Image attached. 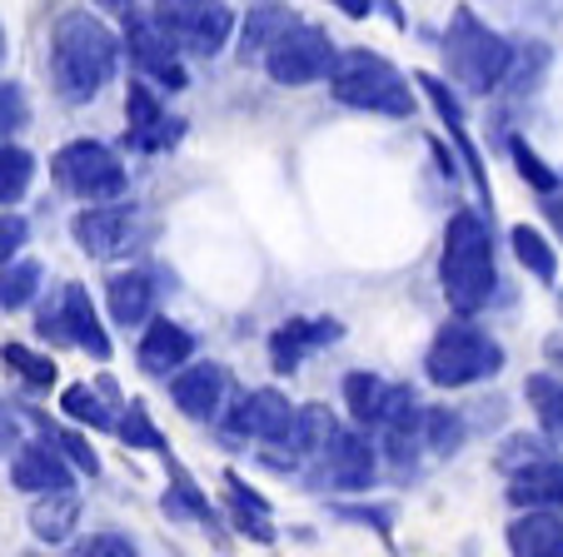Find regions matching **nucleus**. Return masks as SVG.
Instances as JSON below:
<instances>
[{"label": "nucleus", "mask_w": 563, "mask_h": 557, "mask_svg": "<svg viewBox=\"0 0 563 557\" xmlns=\"http://www.w3.org/2000/svg\"><path fill=\"white\" fill-rule=\"evenodd\" d=\"M439 289H444L454 314H478L499 289V264H494V230L478 210L449 214L444 254H439Z\"/></svg>", "instance_id": "obj_1"}, {"label": "nucleus", "mask_w": 563, "mask_h": 557, "mask_svg": "<svg viewBox=\"0 0 563 557\" xmlns=\"http://www.w3.org/2000/svg\"><path fill=\"white\" fill-rule=\"evenodd\" d=\"M120 60V45L96 15L86 11H70L55 21L51 35V80L60 90L65 105H86L106 90V80L115 75Z\"/></svg>", "instance_id": "obj_2"}, {"label": "nucleus", "mask_w": 563, "mask_h": 557, "mask_svg": "<svg viewBox=\"0 0 563 557\" xmlns=\"http://www.w3.org/2000/svg\"><path fill=\"white\" fill-rule=\"evenodd\" d=\"M444 60L449 75L464 85L468 96H494L514 70V45L499 31H489L468 5H459L444 31Z\"/></svg>", "instance_id": "obj_3"}, {"label": "nucleus", "mask_w": 563, "mask_h": 557, "mask_svg": "<svg viewBox=\"0 0 563 557\" xmlns=\"http://www.w3.org/2000/svg\"><path fill=\"white\" fill-rule=\"evenodd\" d=\"M330 90H334V100L350 110H369V115H389V120L415 115V90H409V80L374 51H344L330 70Z\"/></svg>", "instance_id": "obj_4"}, {"label": "nucleus", "mask_w": 563, "mask_h": 557, "mask_svg": "<svg viewBox=\"0 0 563 557\" xmlns=\"http://www.w3.org/2000/svg\"><path fill=\"white\" fill-rule=\"evenodd\" d=\"M499 368H504L499 338H489L478 324H468L464 314L449 319L424 354V374H429V383H439V389H468V383L494 379Z\"/></svg>", "instance_id": "obj_5"}, {"label": "nucleus", "mask_w": 563, "mask_h": 557, "mask_svg": "<svg viewBox=\"0 0 563 557\" xmlns=\"http://www.w3.org/2000/svg\"><path fill=\"white\" fill-rule=\"evenodd\" d=\"M340 51H334L330 31H319V25H305L295 21L275 45L265 51V70L275 85H314L334 70Z\"/></svg>", "instance_id": "obj_6"}, {"label": "nucleus", "mask_w": 563, "mask_h": 557, "mask_svg": "<svg viewBox=\"0 0 563 557\" xmlns=\"http://www.w3.org/2000/svg\"><path fill=\"white\" fill-rule=\"evenodd\" d=\"M55 179L75 200H115L125 190V165L115 159V149H106L100 140H75L55 155Z\"/></svg>", "instance_id": "obj_7"}, {"label": "nucleus", "mask_w": 563, "mask_h": 557, "mask_svg": "<svg viewBox=\"0 0 563 557\" xmlns=\"http://www.w3.org/2000/svg\"><path fill=\"white\" fill-rule=\"evenodd\" d=\"M295 428H299V409H289L285 393L275 389H255L240 399V409L224 423V443L240 438H260V443H279V448L295 453ZM299 458V453H295Z\"/></svg>", "instance_id": "obj_8"}, {"label": "nucleus", "mask_w": 563, "mask_h": 557, "mask_svg": "<svg viewBox=\"0 0 563 557\" xmlns=\"http://www.w3.org/2000/svg\"><path fill=\"white\" fill-rule=\"evenodd\" d=\"M125 45H130V60H135L145 75H155L165 90H185V65L175 60L180 41L159 25V15L130 11L125 15Z\"/></svg>", "instance_id": "obj_9"}, {"label": "nucleus", "mask_w": 563, "mask_h": 557, "mask_svg": "<svg viewBox=\"0 0 563 557\" xmlns=\"http://www.w3.org/2000/svg\"><path fill=\"white\" fill-rule=\"evenodd\" d=\"M155 15L185 51L205 55V60L220 55L224 41H230V31H234V15L224 11L220 0H214V5H165V0H155Z\"/></svg>", "instance_id": "obj_10"}, {"label": "nucleus", "mask_w": 563, "mask_h": 557, "mask_svg": "<svg viewBox=\"0 0 563 557\" xmlns=\"http://www.w3.org/2000/svg\"><path fill=\"white\" fill-rule=\"evenodd\" d=\"M75 244L90 254V259H115L130 249V234H135V214L125 204H96V210L75 214Z\"/></svg>", "instance_id": "obj_11"}, {"label": "nucleus", "mask_w": 563, "mask_h": 557, "mask_svg": "<svg viewBox=\"0 0 563 557\" xmlns=\"http://www.w3.org/2000/svg\"><path fill=\"white\" fill-rule=\"evenodd\" d=\"M125 120H130V130H125V140L135 149H165V145H175L180 140V120H170L165 110H159V96L150 90L145 80H130V96H125Z\"/></svg>", "instance_id": "obj_12"}, {"label": "nucleus", "mask_w": 563, "mask_h": 557, "mask_svg": "<svg viewBox=\"0 0 563 557\" xmlns=\"http://www.w3.org/2000/svg\"><path fill=\"white\" fill-rule=\"evenodd\" d=\"M374 468H379V458H374V443L364 438V433H334L330 448H324V474H330L334 488H344V493H364V488H374Z\"/></svg>", "instance_id": "obj_13"}, {"label": "nucleus", "mask_w": 563, "mask_h": 557, "mask_svg": "<svg viewBox=\"0 0 563 557\" xmlns=\"http://www.w3.org/2000/svg\"><path fill=\"white\" fill-rule=\"evenodd\" d=\"M70 468L75 463L45 438V443H25V448L15 453L11 478L21 493H60V488H70Z\"/></svg>", "instance_id": "obj_14"}, {"label": "nucleus", "mask_w": 563, "mask_h": 557, "mask_svg": "<svg viewBox=\"0 0 563 557\" xmlns=\"http://www.w3.org/2000/svg\"><path fill=\"white\" fill-rule=\"evenodd\" d=\"M340 334H344L340 319H289V324L269 338V358H275L279 374H295V368L305 364V354L330 348Z\"/></svg>", "instance_id": "obj_15"}, {"label": "nucleus", "mask_w": 563, "mask_h": 557, "mask_svg": "<svg viewBox=\"0 0 563 557\" xmlns=\"http://www.w3.org/2000/svg\"><path fill=\"white\" fill-rule=\"evenodd\" d=\"M170 399L185 419H214L224 403V368L220 364H190L175 374Z\"/></svg>", "instance_id": "obj_16"}, {"label": "nucleus", "mask_w": 563, "mask_h": 557, "mask_svg": "<svg viewBox=\"0 0 563 557\" xmlns=\"http://www.w3.org/2000/svg\"><path fill=\"white\" fill-rule=\"evenodd\" d=\"M195 354V334L180 328L175 319H155L140 338V368L150 379H170V368H185V358Z\"/></svg>", "instance_id": "obj_17"}, {"label": "nucleus", "mask_w": 563, "mask_h": 557, "mask_svg": "<svg viewBox=\"0 0 563 557\" xmlns=\"http://www.w3.org/2000/svg\"><path fill=\"white\" fill-rule=\"evenodd\" d=\"M509 553L514 557H563V517L549 508H529V517L509 527Z\"/></svg>", "instance_id": "obj_18"}, {"label": "nucleus", "mask_w": 563, "mask_h": 557, "mask_svg": "<svg viewBox=\"0 0 563 557\" xmlns=\"http://www.w3.org/2000/svg\"><path fill=\"white\" fill-rule=\"evenodd\" d=\"M60 314H65V328H70V344H80L90 358H110V334L100 328L96 304H90L86 289H80V285H65Z\"/></svg>", "instance_id": "obj_19"}, {"label": "nucleus", "mask_w": 563, "mask_h": 557, "mask_svg": "<svg viewBox=\"0 0 563 557\" xmlns=\"http://www.w3.org/2000/svg\"><path fill=\"white\" fill-rule=\"evenodd\" d=\"M106 299H110V319H115V324H125V328H135V324H145L150 309H155V285H150L140 269L110 274Z\"/></svg>", "instance_id": "obj_20"}, {"label": "nucleus", "mask_w": 563, "mask_h": 557, "mask_svg": "<svg viewBox=\"0 0 563 557\" xmlns=\"http://www.w3.org/2000/svg\"><path fill=\"white\" fill-rule=\"evenodd\" d=\"M224 503H230L234 527L255 543H275V523H269V503L245 483L240 474H224Z\"/></svg>", "instance_id": "obj_21"}, {"label": "nucleus", "mask_w": 563, "mask_h": 557, "mask_svg": "<svg viewBox=\"0 0 563 557\" xmlns=\"http://www.w3.org/2000/svg\"><path fill=\"white\" fill-rule=\"evenodd\" d=\"M509 503L514 508H563V463H533L519 468L509 483Z\"/></svg>", "instance_id": "obj_22"}, {"label": "nucleus", "mask_w": 563, "mask_h": 557, "mask_svg": "<svg viewBox=\"0 0 563 557\" xmlns=\"http://www.w3.org/2000/svg\"><path fill=\"white\" fill-rule=\"evenodd\" d=\"M295 25V11L289 5H279V0H265V5H255L245 21V41H240V55L245 60H265V51L279 41V35Z\"/></svg>", "instance_id": "obj_23"}, {"label": "nucleus", "mask_w": 563, "mask_h": 557, "mask_svg": "<svg viewBox=\"0 0 563 557\" xmlns=\"http://www.w3.org/2000/svg\"><path fill=\"white\" fill-rule=\"evenodd\" d=\"M389 393H394V383H384L379 374H364V368L344 379V403H350L360 428H379L384 409H389Z\"/></svg>", "instance_id": "obj_24"}, {"label": "nucleus", "mask_w": 563, "mask_h": 557, "mask_svg": "<svg viewBox=\"0 0 563 557\" xmlns=\"http://www.w3.org/2000/svg\"><path fill=\"white\" fill-rule=\"evenodd\" d=\"M165 463H170V493H165V513H170V517H195V523H205L214 537H220V517H214L210 498L195 488V478L185 474L170 453H165Z\"/></svg>", "instance_id": "obj_25"}, {"label": "nucleus", "mask_w": 563, "mask_h": 557, "mask_svg": "<svg viewBox=\"0 0 563 557\" xmlns=\"http://www.w3.org/2000/svg\"><path fill=\"white\" fill-rule=\"evenodd\" d=\"M75 517H80V503H75L70 488H60V493H45L41 503H35L31 513V527L41 543H60V537H70Z\"/></svg>", "instance_id": "obj_26"}, {"label": "nucleus", "mask_w": 563, "mask_h": 557, "mask_svg": "<svg viewBox=\"0 0 563 557\" xmlns=\"http://www.w3.org/2000/svg\"><path fill=\"white\" fill-rule=\"evenodd\" d=\"M509 244H514V254H519V264L533 274V279H539V285H553V279H559V254H553V244L543 239L539 230H529V224H514Z\"/></svg>", "instance_id": "obj_27"}, {"label": "nucleus", "mask_w": 563, "mask_h": 557, "mask_svg": "<svg viewBox=\"0 0 563 557\" xmlns=\"http://www.w3.org/2000/svg\"><path fill=\"white\" fill-rule=\"evenodd\" d=\"M523 393H529L543 433H549L553 443H563V379H553V374H533V379L523 383Z\"/></svg>", "instance_id": "obj_28"}, {"label": "nucleus", "mask_w": 563, "mask_h": 557, "mask_svg": "<svg viewBox=\"0 0 563 557\" xmlns=\"http://www.w3.org/2000/svg\"><path fill=\"white\" fill-rule=\"evenodd\" d=\"M340 433V423H334V413L324 409V403H309V409H299V428H295V453L305 458V453H324L330 448V438Z\"/></svg>", "instance_id": "obj_29"}, {"label": "nucleus", "mask_w": 563, "mask_h": 557, "mask_svg": "<svg viewBox=\"0 0 563 557\" xmlns=\"http://www.w3.org/2000/svg\"><path fill=\"white\" fill-rule=\"evenodd\" d=\"M41 289V264L35 259H11L0 269V309H21Z\"/></svg>", "instance_id": "obj_30"}, {"label": "nucleus", "mask_w": 563, "mask_h": 557, "mask_svg": "<svg viewBox=\"0 0 563 557\" xmlns=\"http://www.w3.org/2000/svg\"><path fill=\"white\" fill-rule=\"evenodd\" d=\"M31 175H35L31 149L0 145V204H15V200H21V194L31 190Z\"/></svg>", "instance_id": "obj_31"}, {"label": "nucleus", "mask_w": 563, "mask_h": 557, "mask_svg": "<svg viewBox=\"0 0 563 557\" xmlns=\"http://www.w3.org/2000/svg\"><path fill=\"white\" fill-rule=\"evenodd\" d=\"M509 155H514V169H519V179H523V185H529L533 194H553V190H559V185H563V179L553 175L549 165H543V159H539V149H533L523 135H509Z\"/></svg>", "instance_id": "obj_32"}, {"label": "nucleus", "mask_w": 563, "mask_h": 557, "mask_svg": "<svg viewBox=\"0 0 563 557\" xmlns=\"http://www.w3.org/2000/svg\"><path fill=\"white\" fill-rule=\"evenodd\" d=\"M120 443H125V448L170 453V448H165V438H159V428H155V423H150V413H145V403H140V399H130L125 419H120Z\"/></svg>", "instance_id": "obj_33"}, {"label": "nucleus", "mask_w": 563, "mask_h": 557, "mask_svg": "<svg viewBox=\"0 0 563 557\" xmlns=\"http://www.w3.org/2000/svg\"><path fill=\"white\" fill-rule=\"evenodd\" d=\"M0 358H5V368H15L31 389H51V383H55V364H51V358H41V354H31L25 344H5V348H0Z\"/></svg>", "instance_id": "obj_34"}, {"label": "nucleus", "mask_w": 563, "mask_h": 557, "mask_svg": "<svg viewBox=\"0 0 563 557\" xmlns=\"http://www.w3.org/2000/svg\"><path fill=\"white\" fill-rule=\"evenodd\" d=\"M60 409L70 413L75 423H90V428H115V419H110V409L100 403L96 389H86V383H75V389H65Z\"/></svg>", "instance_id": "obj_35"}, {"label": "nucleus", "mask_w": 563, "mask_h": 557, "mask_svg": "<svg viewBox=\"0 0 563 557\" xmlns=\"http://www.w3.org/2000/svg\"><path fill=\"white\" fill-rule=\"evenodd\" d=\"M424 443L434 453H459V443H464V419L449 409H429L424 413Z\"/></svg>", "instance_id": "obj_36"}, {"label": "nucleus", "mask_w": 563, "mask_h": 557, "mask_svg": "<svg viewBox=\"0 0 563 557\" xmlns=\"http://www.w3.org/2000/svg\"><path fill=\"white\" fill-rule=\"evenodd\" d=\"M41 428H45V438H51L55 448H60L65 458L75 463V468H80V474H90V478L100 474V458H96V448H90V443L80 438V433H70V428H51V423H41Z\"/></svg>", "instance_id": "obj_37"}, {"label": "nucleus", "mask_w": 563, "mask_h": 557, "mask_svg": "<svg viewBox=\"0 0 563 557\" xmlns=\"http://www.w3.org/2000/svg\"><path fill=\"white\" fill-rule=\"evenodd\" d=\"M31 125V105H25V90L15 80H0V135H15V130Z\"/></svg>", "instance_id": "obj_38"}, {"label": "nucleus", "mask_w": 563, "mask_h": 557, "mask_svg": "<svg viewBox=\"0 0 563 557\" xmlns=\"http://www.w3.org/2000/svg\"><path fill=\"white\" fill-rule=\"evenodd\" d=\"M25 239H31V224H25L21 214H5V220H0V264H11L15 254L25 249Z\"/></svg>", "instance_id": "obj_39"}, {"label": "nucleus", "mask_w": 563, "mask_h": 557, "mask_svg": "<svg viewBox=\"0 0 563 557\" xmlns=\"http://www.w3.org/2000/svg\"><path fill=\"white\" fill-rule=\"evenodd\" d=\"M75 557H135V543L130 537H120V533H100V537H90L86 547Z\"/></svg>", "instance_id": "obj_40"}, {"label": "nucleus", "mask_w": 563, "mask_h": 557, "mask_svg": "<svg viewBox=\"0 0 563 557\" xmlns=\"http://www.w3.org/2000/svg\"><path fill=\"white\" fill-rule=\"evenodd\" d=\"M344 517H354V523H369V527H379L384 537H389V527H394V508H344Z\"/></svg>", "instance_id": "obj_41"}, {"label": "nucleus", "mask_w": 563, "mask_h": 557, "mask_svg": "<svg viewBox=\"0 0 563 557\" xmlns=\"http://www.w3.org/2000/svg\"><path fill=\"white\" fill-rule=\"evenodd\" d=\"M334 5H340V11L350 15V21H369V15H374V5H379V0H334Z\"/></svg>", "instance_id": "obj_42"}, {"label": "nucleus", "mask_w": 563, "mask_h": 557, "mask_svg": "<svg viewBox=\"0 0 563 557\" xmlns=\"http://www.w3.org/2000/svg\"><path fill=\"white\" fill-rule=\"evenodd\" d=\"M543 214H549L553 230H563V185L553 194H543Z\"/></svg>", "instance_id": "obj_43"}, {"label": "nucleus", "mask_w": 563, "mask_h": 557, "mask_svg": "<svg viewBox=\"0 0 563 557\" xmlns=\"http://www.w3.org/2000/svg\"><path fill=\"white\" fill-rule=\"evenodd\" d=\"M100 11H110V15H130L135 11V0H96Z\"/></svg>", "instance_id": "obj_44"}, {"label": "nucleus", "mask_w": 563, "mask_h": 557, "mask_svg": "<svg viewBox=\"0 0 563 557\" xmlns=\"http://www.w3.org/2000/svg\"><path fill=\"white\" fill-rule=\"evenodd\" d=\"M434 155H439V169H444V175H449V179H454V175H459V165H454V159H449V149H444V145H439V140H434Z\"/></svg>", "instance_id": "obj_45"}, {"label": "nucleus", "mask_w": 563, "mask_h": 557, "mask_svg": "<svg viewBox=\"0 0 563 557\" xmlns=\"http://www.w3.org/2000/svg\"><path fill=\"white\" fill-rule=\"evenodd\" d=\"M549 358H553V364H563V334L549 338Z\"/></svg>", "instance_id": "obj_46"}, {"label": "nucleus", "mask_w": 563, "mask_h": 557, "mask_svg": "<svg viewBox=\"0 0 563 557\" xmlns=\"http://www.w3.org/2000/svg\"><path fill=\"white\" fill-rule=\"evenodd\" d=\"M165 5H214V0H165Z\"/></svg>", "instance_id": "obj_47"}, {"label": "nucleus", "mask_w": 563, "mask_h": 557, "mask_svg": "<svg viewBox=\"0 0 563 557\" xmlns=\"http://www.w3.org/2000/svg\"><path fill=\"white\" fill-rule=\"evenodd\" d=\"M0 55H5V35H0Z\"/></svg>", "instance_id": "obj_48"}]
</instances>
